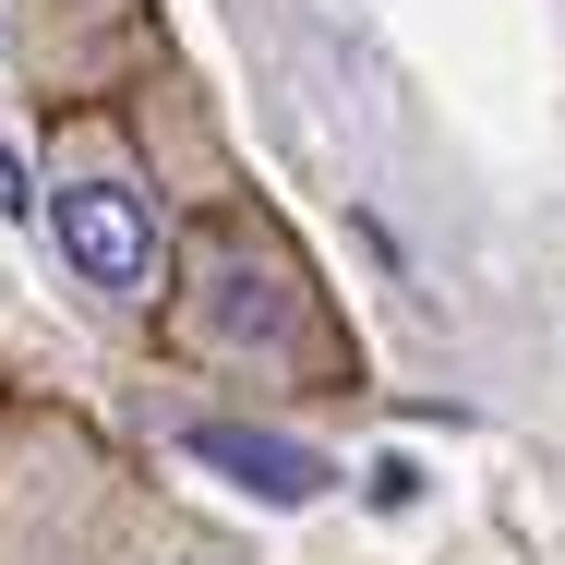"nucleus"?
<instances>
[{"label":"nucleus","mask_w":565,"mask_h":565,"mask_svg":"<svg viewBox=\"0 0 565 565\" xmlns=\"http://www.w3.org/2000/svg\"><path fill=\"white\" fill-rule=\"evenodd\" d=\"M97 565H241L228 542H193V530H145L132 554H97Z\"/></svg>","instance_id":"obj_4"},{"label":"nucleus","mask_w":565,"mask_h":565,"mask_svg":"<svg viewBox=\"0 0 565 565\" xmlns=\"http://www.w3.org/2000/svg\"><path fill=\"white\" fill-rule=\"evenodd\" d=\"M36 217H49L61 277H73L109 326H157L181 228H169V205H157V181H145V157H132V132H120L109 109H61L49 120Z\"/></svg>","instance_id":"obj_2"},{"label":"nucleus","mask_w":565,"mask_h":565,"mask_svg":"<svg viewBox=\"0 0 565 565\" xmlns=\"http://www.w3.org/2000/svg\"><path fill=\"white\" fill-rule=\"evenodd\" d=\"M0 61H12V0H0Z\"/></svg>","instance_id":"obj_5"},{"label":"nucleus","mask_w":565,"mask_h":565,"mask_svg":"<svg viewBox=\"0 0 565 565\" xmlns=\"http://www.w3.org/2000/svg\"><path fill=\"white\" fill-rule=\"evenodd\" d=\"M181 446L228 469L241 493H265V505H313V493H338V457L326 446H289V434H265V422H193Z\"/></svg>","instance_id":"obj_3"},{"label":"nucleus","mask_w":565,"mask_h":565,"mask_svg":"<svg viewBox=\"0 0 565 565\" xmlns=\"http://www.w3.org/2000/svg\"><path fill=\"white\" fill-rule=\"evenodd\" d=\"M157 326H169L181 361L241 373V385H326V397L361 385V349L338 338L326 277L301 265V241L265 217V205H217V217L181 228Z\"/></svg>","instance_id":"obj_1"}]
</instances>
